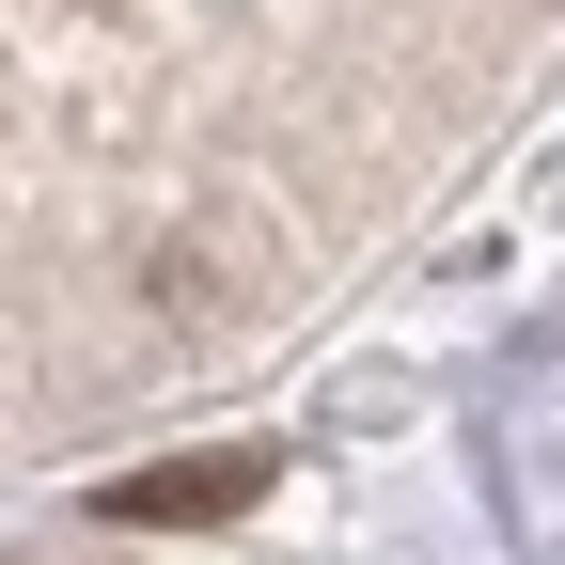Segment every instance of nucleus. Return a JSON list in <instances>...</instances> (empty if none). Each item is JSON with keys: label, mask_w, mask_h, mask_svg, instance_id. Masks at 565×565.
Returning a JSON list of instances; mask_svg holds the SVG:
<instances>
[{"label": "nucleus", "mask_w": 565, "mask_h": 565, "mask_svg": "<svg viewBox=\"0 0 565 565\" xmlns=\"http://www.w3.org/2000/svg\"><path fill=\"white\" fill-rule=\"evenodd\" d=\"M252 503H267V456H173V471H110L95 487V519H126V534H221Z\"/></svg>", "instance_id": "obj_1"}]
</instances>
